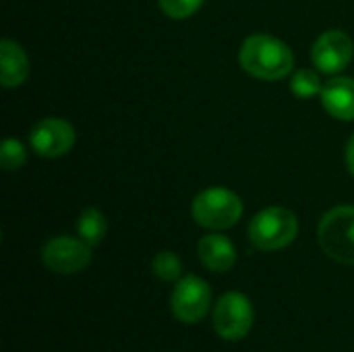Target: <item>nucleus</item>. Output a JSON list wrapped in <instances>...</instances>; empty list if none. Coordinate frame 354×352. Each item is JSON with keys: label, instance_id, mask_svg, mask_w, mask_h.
Returning a JSON list of instances; mask_svg holds the SVG:
<instances>
[{"label": "nucleus", "instance_id": "6e6552de", "mask_svg": "<svg viewBox=\"0 0 354 352\" xmlns=\"http://www.w3.org/2000/svg\"><path fill=\"white\" fill-rule=\"evenodd\" d=\"M75 129L71 122L50 116L33 124L29 133V143L33 151L41 158H60L66 156L75 145Z\"/></svg>", "mask_w": 354, "mask_h": 352}, {"label": "nucleus", "instance_id": "2eb2a0df", "mask_svg": "<svg viewBox=\"0 0 354 352\" xmlns=\"http://www.w3.org/2000/svg\"><path fill=\"white\" fill-rule=\"evenodd\" d=\"M290 89L297 98H313V95L322 93L324 85H322L319 75L313 68H299L292 75Z\"/></svg>", "mask_w": 354, "mask_h": 352}, {"label": "nucleus", "instance_id": "7ed1b4c3", "mask_svg": "<svg viewBox=\"0 0 354 352\" xmlns=\"http://www.w3.org/2000/svg\"><path fill=\"white\" fill-rule=\"evenodd\" d=\"M193 220L209 230L232 228L243 216V201L236 193L222 187L201 191L191 205Z\"/></svg>", "mask_w": 354, "mask_h": 352}, {"label": "nucleus", "instance_id": "f257e3e1", "mask_svg": "<svg viewBox=\"0 0 354 352\" xmlns=\"http://www.w3.org/2000/svg\"><path fill=\"white\" fill-rule=\"evenodd\" d=\"M239 60L245 73L263 81H280L295 68L292 50L270 33L249 35L241 46Z\"/></svg>", "mask_w": 354, "mask_h": 352}, {"label": "nucleus", "instance_id": "a211bd4d", "mask_svg": "<svg viewBox=\"0 0 354 352\" xmlns=\"http://www.w3.org/2000/svg\"><path fill=\"white\" fill-rule=\"evenodd\" d=\"M346 166H348L351 174L354 176V135L351 137L348 145H346Z\"/></svg>", "mask_w": 354, "mask_h": 352}, {"label": "nucleus", "instance_id": "9b49d317", "mask_svg": "<svg viewBox=\"0 0 354 352\" xmlns=\"http://www.w3.org/2000/svg\"><path fill=\"white\" fill-rule=\"evenodd\" d=\"M197 255L212 272H228L236 263V249L222 234H205L197 245Z\"/></svg>", "mask_w": 354, "mask_h": 352}, {"label": "nucleus", "instance_id": "f3484780", "mask_svg": "<svg viewBox=\"0 0 354 352\" xmlns=\"http://www.w3.org/2000/svg\"><path fill=\"white\" fill-rule=\"evenodd\" d=\"M158 2H160L162 12L176 21L195 15L203 4V0H158Z\"/></svg>", "mask_w": 354, "mask_h": 352}, {"label": "nucleus", "instance_id": "dca6fc26", "mask_svg": "<svg viewBox=\"0 0 354 352\" xmlns=\"http://www.w3.org/2000/svg\"><path fill=\"white\" fill-rule=\"evenodd\" d=\"M0 162L4 170H19L27 162V149L17 139H4L0 149Z\"/></svg>", "mask_w": 354, "mask_h": 352}, {"label": "nucleus", "instance_id": "f03ea898", "mask_svg": "<svg viewBox=\"0 0 354 352\" xmlns=\"http://www.w3.org/2000/svg\"><path fill=\"white\" fill-rule=\"evenodd\" d=\"M299 234V218L286 207H266L249 224V241L259 251H280Z\"/></svg>", "mask_w": 354, "mask_h": 352}, {"label": "nucleus", "instance_id": "1a4fd4ad", "mask_svg": "<svg viewBox=\"0 0 354 352\" xmlns=\"http://www.w3.org/2000/svg\"><path fill=\"white\" fill-rule=\"evenodd\" d=\"M353 52V39L344 31L332 29V31L322 33L315 39L313 50H311V60L322 73L336 75V73H342L351 64Z\"/></svg>", "mask_w": 354, "mask_h": 352}, {"label": "nucleus", "instance_id": "39448f33", "mask_svg": "<svg viewBox=\"0 0 354 352\" xmlns=\"http://www.w3.org/2000/svg\"><path fill=\"white\" fill-rule=\"evenodd\" d=\"M253 305L243 293H226L214 309V330L228 342L243 340L253 328Z\"/></svg>", "mask_w": 354, "mask_h": 352}, {"label": "nucleus", "instance_id": "0eeeda50", "mask_svg": "<svg viewBox=\"0 0 354 352\" xmlns=\"http://www.w3.org/2000/svg\"><path fill=\"white\" fill-rule=\"evenodd\" d=\"M41 261L50 272L77 274L91 263V247L73 237H54L41 249Z\"/></svg>", "mask_w": 354, "mask_h": 352}, {"label": "nucleus", "instance_id": "f8f14e48", "mask_svg": "<svg viewBox=\"0 0 354 352\" xmlns=\"http://www.w3.org/2000/svg\"><path fill=\"white\" fill-rule=\"evenodd\" d=\"M0 79L6 89L19 87L29 77V58L25 50L10 37H4L0 44Z\"/></svg>", "mask_w": 354, "mask_h": 352}, {"label": "nucleus", "instance_id": "20e7f679", "mask_svg": "<svg viewBox=\"0 0 354 352\" xmlns=\"http://www.w3.org/2000/svg\"><path fill=\"white\" fill-rule=\"evenodd\" d=\"M322 251L344 266H354V205H338L330 210L317 230Z\"/></svg>", "mask_w": 354, "mask_h": 352}, {"label": "nucleus", "instance_id": "4468645a", "mask_svg": "<svg viewBox=\"0 0 354 352\" xmlns=\"http://www.w3.org/2000/svg\"><path fill=\"white\" fill-rule=\"evenodd\" d=\"M153 276L162 282H178L183 274V263L176 253L172 251H160L151 261Z\"/></svg>", "mask_w": 354, "mask_h": 352}, {"label": "nucleus", "instance_id": "423d86ee", "mask_svg": "<svg viewBox=\"0 0 354 352\" xmlns=\"http://www.w3.org/2000/svg\"><path fill=\"white\" fill-rule=\"evenodd\" d=\"M172 313L183 324L201 322L212 307V288L199 276H185L176 282L170 299Z\"/></svg>", "mask_w": 354, "mask_h": 352}, {"label": "nucleus", "instance_id": "ddd939ff", "mask_svg": "<svg viewBox=\"0 0 354 352\" xmlns=\"http://www.w3.org/2000/svg\"><path fill=\"white\" fill-rule=\"evenodd\" d=\"M106 232H108V222H106V216L100 210L87 207V210H83L79 214V218H77V234L89 247H97L104 241Z\"/></svg>", "mask_w": 354, "mask_h": 352}, {"label": "nucleus", "instance_id": "9d476101", "mask_svg": "<svg viewBox=\"0 0 354 352\" xmlns=\"http://www.w3.org/2000/svg\"><path fill=\"white\" fill-rule=\"evenodd\" d=\"M319 95L330 116L338 120H354V79L334 77L324 85Z\"/></svg>", "mask_w": 354, "mask_h": 352}]
</instances>
